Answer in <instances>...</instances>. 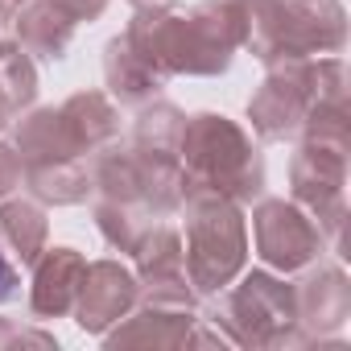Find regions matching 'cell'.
I'll return each instance as SVG.
<instances>
[{"label": "cell", "instance_id": "cell-1", "mask_svg": "<svg viewBox=\"0 0 351 351\" xmlns=\"http://www.w3.org/2000/svg\"><path fill=\"white\" fill-rule=\"evenodd\" d=\"M9 285H13V273L5 269V261H0V298H5V293H9Z\"/></svg>", "mask_w": 351, "mask_h": 351}]
</instances>
